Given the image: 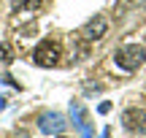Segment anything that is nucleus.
Instances as JSON below:
<instances>
[{
	"label": "nucleus",
	"instance_id": "nucleus-1",
	"mask_svg": "<svg viewBox=\"0 0 146 138\" xmlns=\"http://www.w3.org/2000/svg\"><path fill=\"white\" fill-rule=\"evenodd\" d=\"M114 60H116V65L125 68V70H138V68L146 62V49L138 46V43H127V46L116 49Z\"/></svg>",
	"mask_w": 146,
	"mask_h": 138
},
{
	"label": "nucleus",
	"instance_id": "nucleus-2",
	"mask_svg": "<svg viewBox=\"0 0 146 138\" xmlns=\"http://www.w3.org/2000/svg\"><path fill=\"white\" fill-rule=\"evenodd\" d=\"M33 60H35V65H41V68H54V65L62 60V46H60L57 41H52V38H46V41H41L35 46Z\"/></svg>",
	"mask_w": 146,
	"mask_h": 138
},
{
	"label": "nucleus",
	"instance_id": "nucleus-7",
	"mask_svg": "<svg viewBox=\"0 0 146 138\" xmlns=\"http://www.w3.org/2000/svg\"><path fill=\"white\" fill-rule=\"evenodd\" d=\"M98 111H100V114H108V111H111V106H108V103H100V108H98Z\"/></svg>",
	"mask_w": 146,
	"mask_h": 138
},
{
	"label": "nucleus",
	"instance_id": "nucleus-3",
	"mask_svg": "<svg viewBox=\"0 0 146 138\" xmlns=\"http://www.w3.org/2000/svg\"><path fill=\"white\" fill-rule=\"evenodd\" d=\"M122 125L130 133H146V111L143 108H127L122 114Z\"/></svg>",
	"mask_w": 146,
	"mask_h": 138
},
{
	"label": "nucleus",
	"instance_id": "nucleus-4",
	"mask_svg": "<svg viewBox=\"0 0 146 138\" xmlns=\"http://www.w3.org/2000/svg\"><path fill=\"white\" fill-rule=\"evenodd\" d=\"M106 30H108V22H106L103 16H95V19H89L87 25L81 27V38H87V41H100V38L106 35Z\"/></svg>",
	"mask_w": 146,
	"mask_h": 138
},
{
	"label": "nucleus",
	"instance_id": "nucleus-8",
	"mask_svg": "<svg viewBox=\"0 0 146 138\" xmlns=\"http://www.w3.org/2000/svg\"><path fill=\"white\" fill-rule=\"evenodd\" d=\"M100 138H111V133H108V127L103 130V135H100Z\"/></svg>",
	"mask_w": 146,
	"mask_h": 138
},
{
	"label": "nucleus",
	"instance_id": "nucleus-6",
	"mask_svg": "<svg viewBox=\"0 0 146 138\" xmlns=\"http://www.w3.org/2000/svg\"><path fill=\"white\" fill-rule=\"evenodd\" d=\"M43 0H14L11 3V8L14 11H33V8H38Z\"/></svg>",
	"mask_w": 146,
	"mask_h": 138
},
{
	"label": "nucleus",
	"instance_id": "nucleus-5",
	"mask_svg": "<svg viewBox=\"0 0 146 138\" xmlns=\"http://www.w3.org/2000/svg\"><path fill=\"white\" fill-rule=\"evenodd\" d=\"M38 127H41V133H62L65 127H68V122H65L62 114H43L41 119H38Z\"/></svg>",
	"mask_w": 146,
	"mask_h": 138
}]
</instances>
